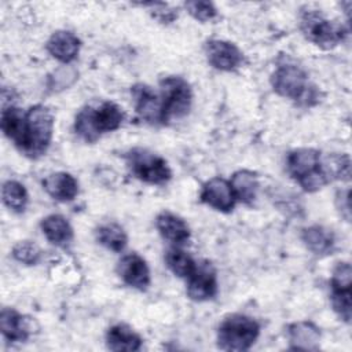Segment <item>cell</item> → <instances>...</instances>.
I'll return each mask as SVG.
<instances>
[{
    "label": "cell",
    "mask_w": 352,
    "mask_h": 352,
    "mask_svg": "<svg viewBox=\"0 0 352 352\" xmlns=\"http://www.w3.org/2000/svg\"><path fill=\"white\" fill-rule=\"evenodd\" d=\"M122 121V109L113 102H103L98 107L81 109L74 120V131L87 143H94L102 133L118 129Z\"/></svg>",
    "instance_id": "obj_1"
},
{
    "label": "cell",
    "mask_w": 352,
    "mask_h": 352,
    "mask_svg": "<svg viewBox=\"0 0 352 352\" xmlns=\"http://www.w3.org/2000/svg\"><path fill=\"white\" fill-rule=\"evenodd\" d=\"M54 133V114L43 104L32 106L26 111L25 120V139L21 151L32 158L43 155L52 139Z\"/></svg>",
    "instance_id": "obj_2"
},
{
    "label": "cell",
    "mask_w": 352,
    "mask_h": 352,
    "mask_svg": "<svg viewBox=\"0 0 352 352\" xmlns=\"http://www.w3.org/2000/svg\"><path fill=\"white\" fill-rule=\"evenodd\" d=\"M271 85L278 95L300 104L311 106L318 102L316 87L308 82L305 72L296 65L278 66L271 76Z\"/></svg>",
    "instance_id": "obj_3"
},
{
    "label": "cell",
    "mask_w": 352,
    "mask_h": 352,
    "mask_svg": "<svg viewBox=\"0 0 352 352\" xmlns=\"http://www.w3.org/2000/svg\"><path fill=\"white\" fill-rule=\"evenodd\" d=\"M320 151L315 148H297L289 153L286 168L289 175L308 192L324 187L329 182L320 166Z\"/></svg>",
    "instance_id": "obj_4"
},
{
    "label": "cell",
    "mask_w": 352,
    "mask_h": 352,
    "mask_svg": "<svg viewBox=\"0 0 352 352\" xmlns=\"http://www.w3.org/2000/svg\"><path fill=\"white\" fill-rule=\"evenodd\" d=\"M260 334L258 323L250 316L235 314L226 318L217 330V345L224 351H248Z\"/></svg>",
    "instance_id": "obj_5"
},
{
    "label": "cell",
    "mask_w": 352,
    "mask_h": 352,
    "mask_svg": "<svg viewBox=\"0 0 352 352\" xmlns=\"http://www.w3.org/2000/svg\"><path fill=\"white\" fill-rule=\"evenodd\" d=\"M300 28L305 38L323 50L337 47L345 37L342 25L324 18L318 11H307L301 16Z\"/></svg>",
    "instance_id": "obj_6"
},
{
    "label": "cell",
    "mask_w": 352,
    "mask_h": 352,
    "mask_svg": "<svg viewBox=\"0 0 352 352\" xmlns=\"http://www.w3.org/2000/svg\"><path fill=\"white\" fill-rule=\"evenodd\" d=\"M160 96L164 104L165 121L182 118L191 109L192 92L190 84L179 76H168L160 81Z\"/></svg>",
    "instance_id": "obj_7"
},
{
    "label": "cell",
    "mask_w": 352,
    "mask_h": 352,
    "mask_svg": "<svg viewBox=\"0 0 352 352\" xmlns=\"http://www.w3.org/2000/svg\"><path fill=\"white\" fill-rule=\"evenodd\" d=\"M126 162L131 172L148 184H165L172 176L170 168L162 157L143 148L129 151Z\"/></svg>",
    "instance_id": "obj_8"
},
{
    "label": "cell",
    "mask_w": 352,
    "mask_h": 352,
    "mask_svg": "<svg viewBox=\"0 0 352 352\" xmlns=\"http://www.w3.org/2000/svg\"><path fill=\"white\" fill-rule=\"evenodd\" d=\"M131 94L133 98L135 110L142 120L153 125L166 122L162 99L148 85L136 84L131 88Z\"/></svg>",
    "instance_id": "obj_9"
},
{
    "label": "cell",
    "mask_w": 352,
    "mask_h": 352,
    "mask_svg": "<svg viewBox=\"0 0 352 352\" xmlns=\"http://www.w3.org/2000/svg\"><path fill=\"white\" fill-rule=\"evenodd\" d=\"M217 293V278L212 264L197 263L195 270L187 278V296L194 301H206Z\"/></svg>",
    "instance_id": "obj_10"
},
{
    "label": "cell",
    "mask_w": 352,
    "mask_h": 352,
    "mask_svg": "<svg viewBox=\"0 0 352 352\" xmlns=\"http://www.w3.org/2000/svg\"><path fill=\"white\" fill-rule=\"evenodd\" d=\"M208 62L223 72H231L239 67L243 62L242 51L230 41L226 40H210L205 47Z\"/></svg>",
    "instance_id": "obj_11"
},
{
    "label": "cell",
    "mask_w": 352,
    "mask_h": 352,
    "mask_svg": "<svg viewBox=\"0 0 352 352\" xmlns=\"http://www.w3.org/2000/svg\"><path fill=\"white\" fill-rule=\"evenodd\" d=\"M201 201L219 212H231L235 206V195L230 182L223 177H213L208 180L201 190Z\"/></svg>",
    "instance_id": "obj_12"
},
{
    "label": "cell",
    "mask_w": 352,
    "mask_h": 352,
    "mask_svg": "<svg viewBox=\"0 0 352 352\" xmlns=\"http://www.w3.org/2000/svg\"><path fill=\"white\" fill-rule=\"evenodd\" d=\"M117 274L128 286L138 290H146L150 285V270L138 253L122 256L117 264Z\"/></svg>",
    "instance_id": "obj_13"
},
{
    "label": "cell",
    "mask_w": 352,
    "mask_h": 352,
    "mask_svg": "<svg viewBox=\"0 0 352 352\" xmlns=\"http://www.w3.org/2000/svg\"><path fill=\"white\" fill-rule=\"evenodd\" d=\"M80 38L69 30H58L47 41V51L62 63L74 60L80 51Z\"/></svg>",
    "instance_id": "obj_14"
},
{
    "label": "cell",
    "mask_w": 352,
    "mask_h": 352,
    "mask_svg": "<svg viewBox=\"0 0 352 352\" xmlns=\"http://www.w3.org/2000/svg\"><path fill=\"white\" fill-rule=\"evenodd\" d=\"M155 226L162 238L176 246L184 245L190 239L187 223L172 212H161L155 219Z\"/></svg>",
    "instance_id": "obj_15"
},
{
    "label": "cell",
    "mask_w": 352,
    "mask_h": 352,
    "mask_svg": "<svg viewBox=\"0 0 352 352\" xmlns=\"http://www.w3.org/2000/svg\"><path fill=\"white\" fill-rule=\"evenodd\" d=\"M43 187L45 192L56 201H72L78 192V183L70 173L55 172L48 175L43 180Z\"/></svg>",
    "instance_id": "obj_16"
},
{
    "label": "cell",
    "mask_w": 352,
    "mask_h": 352,
    "mask_svg": "<svg viewBox=\"0 0 352 352\" xmlns=\"http://www.w3.org/2000/svg\"><path fill=\"white\" fill-rule=\"evenodd\" d=\"M0 330L6 340L11 342L25 341L32 330L30 320L11 308H4L0 314Z\"/></svg>",
    "instance_id": "obj_17"
},
{
    "label": "cell",
    "mask_w": 352,
    "mask_h": 352,
    "mask_svg": "<svg viewBox=\"0 0 352 352\" xmlns=\"http://www.w3.org/2000/svg\"><path fill=\"white\" fill-rule=\"evenodd\" d=\"M287 337L293 349L315 351L319 348L320 331L312 322H296L287 327Z\"/></svg>",
    "instance_id": "obj_18"
},
{
    "label": "cell",
    "mask_w": 352,
    "mask_h": 352,
    "mask_svg": "<svg viewBox=\"0 0 352 352\" xmlns=\"http://www.w3.org/2000/svg\"><path fill=\"white\" fill-rule=\"evenodd\" d=\"M106 345L110 351H139L142 348V338L129 326L118 323L111 326L106 333Z\"/></svg>",
    "instance_id": "obj_19"
},
{
    "label": "cell",
    "mask_w": 352,
    "mask_h": 352,
    "mask_svg": "<svg viewBox=\"0 0 352 352\" xmlns=\"http://www.w3.org/2000/svg\"><path fill=\"white\" fill-rule=\"evenodd\" d=\"M25 120L26 113L21 109L10 104L3 106L1 111V129L4 135L14 142V144L21 148L25 139Z\"/></svg>",
    "instance_id": "obj_20"
},
{
    "label": "cell",
    "mask_w": 352,
    "mask_h": 352,
    "mask_svg": "<svg viewBox=\"0 0 352 352\" xmlns=\"http://www.w3.org/2000/svg\"><path fill=\"white\" fill-rule=\"evenodd\" d=\"M301 238L305 246L315 254H330L334 250V234L323 226H311L304 228Z\"/></svg>",
    "instance_id": "obj_21"
},
{
    "label": "cell",
    "mask_w": 352,
    "mask_h": 352,
    "mask_svg": "<svg viewBox=\"0 0 352 352\" xmlns=\"http://www.w3.org/2000/svg\"><path fill=\"white\" fill-rule=\"evenodd\" d=\"M40 227L44 236L56 246H66L73 239V228L60 214H50L44 217Z\"/></svg>",
    "instance_id": "obj_22"
},
{
    "label": "cell",
    "mask_w": 352,
    "mask_h": 352,
    "mask_svg": "<svg viewBox=\"0 0 352 352\" xmlns=\"http://www.w3.org/2000/svg\"><path fill=\"white\" fill-rule=\"evenodd\" d=\"M230 184L236 201H241L246 205L253 204L258 190V180L254 172L248 169L236 170L232 175Z\"/></svg>",
    "instance_id": "obj_23"
},
{
    "label": "cell",
    "mask_w": 352,
    "mask_h": 352,
    "mask_svg": "<svg viewBox=\"0 0 352 352\" xmlns=\"http://www.w3.org/2000/svg\"><path fill=\"white\" fill-rule=\"evenodd\" d=\"M320 166L329 182L351 179V160L348 154H327L320 157Z\"/></svg>",
    "instance_id": "obj_24"
},
{
    "label": "cell",
    "mask_w": 352,
    "mask_h": 352,
    "mask_svg": "<svg viewBox=\"0 0 352 352\" xmlns=\"http://www.w3.org/2000/svg\"><path fill=\"white\" fill-rule=\"evenodd\" d=\"M98 242L111 252H122L126 246L128 236L124 228L116 223H107L96 230Z\"/></svg>",
    "instance_id": "obj_25"
},
{
    "label": "cell",
    "mask_w": 352,
    "mask_h": 352,
    "mask_svg": "<svg viewBox=\"0 0 352 352\" xmlns=\"http://www.w3.org/2000/svg\"><path fill=\"white\" fill-rule=\"evenodd\" d=\"M1 197L4 205L15 213L23 212L28 205V191L25 186L16 180H7L3 184Z\"/></svg>",
    "instance_id": "obj_26"
},
{
    "label": "cell",
    "mask_w": 352,
    "mask_h": 352,
    "mask_svg": "<svg viewBox=\"0 0 352 352\" xmlns=\"http://www.w3.org/2000/svg\"><path fill=\"white\" fill-rule=\"evenodd\" d=\"M165 263L168 268L179 278H188L191 272L195 270L197 263L192 260V257L186 253L184 250L176 248H172L165 254Z\"/></svg>",
    "instance_id": "obj_27"
},
{
    "label": "cell",
    "mask_w": 352,
    "mask_h": 352,
    "mask_svg": "<svg viewBox=\"0 0 352 352\" xmlns=\"http://www.w3.org/2000/svg\"><path fill=\"white\" fill-rule=\"evenodd\" d=\"M12 256L19 263L26 265H34L38 263L41 252L38 246L30 241H21L12 248Z\"/></svg>",
    "instance_id": "obj_28"
},
{
    "label": "cell",
    "mask_w": 352,
    "mask_h": 352,
    "mask_svg": "<svg viewBox=\"0 0 352 352\" xmlns=\"http://www.w3.org/2000/svg\"><path fill=\"white\" fill-rule=\"evenodd\" d=\"M331 307L346 323L351 322V289H331Z\"/></svg>",
    "instance_id": "obj_29"
},
{
    "label": "cell",
    "mask_w": 352,
    "mask_h": 352,
    "mask_svg": "<svg viewBox=\"0 0 352 352\" xmlns=\"http://www.w3.org/2000/svg\"><path fill=\"white\" fill-rule=\"evenodd\" d=\"M186 10L192 18L201 22H208L217 15V10L210 1H187Z\"/></svg>",
    "instance_id": "obj_30"
},
{
    "label": "cell",
    "mask_w": 352,
    "mask_h": 352,
    "mask_svg": "<svg viewBox=\"0 0 352 352\" xmlns=\"http://www.w3.org/2000/svg\"><path fill=\"white\" fill-rule=\"evenodd\" d=\"M331 289L340 290V289H351L352 286V268L351 264L346 261L338 263L336 268L333 270L331 280H330Z\"/></svg>",
    "instance_id": "obj_31"
},
{
    "label": "cell",
    "mask_w": 352,
    "mask_h": 352,
    "mask_svg": "<svg viewBox=\"0 0 352 352\" xmlns=\"http://www.w3.org/2000/svg\"><path fill=\"white\" fill-rule=\"evenodd\" d=\"M77 77V73L74 69L72 67H62V69H58L55 73H54V77L51 78V87L55 89V88H59V89H63L66 87H69Z\"/></svg>",
    "instance_id": "obj_32"
},
{
    "label": "cell",
    "mask_w": 352,
    "mask_h": 352,
    "mask_svg": "<svg viewBox=\"0 0 352 352\" xmlns=\"http://www.w3.org/2000/svg\"><path fill=\"white\" fill-rule=\"evenodd\" d=\"M337 205L341 214L345 217L346 221L351 219V209H349V190H341L337 194Z\"/></svg>",
    "instance_id": "obj_33"
}]
</instances>
